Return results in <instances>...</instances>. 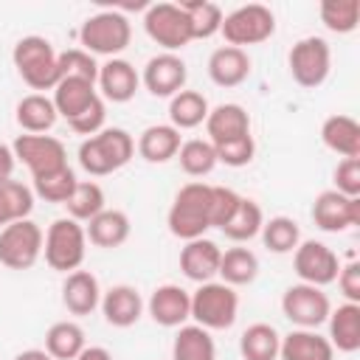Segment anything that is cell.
Here are the masks:
<instances>
[{"label": "cell", "instance_id": "cell-1", "mask_svg": "<svg viewBox=\"0 0 360 360\" xmlns=\"http://www.w3.org/2000/svg\"><path fill=\"white\" fill-rule=\"evenodd\" d=\"M135 155V141L121 127H104L79 143V166L90 177H104L124 169Z\"/></svg>", "mask_w": 360, "mask_h": 360}, {"label": "cell", "instance_id": "cell-2", "mask_svg": "<svg viewBox=\"0 0 360 360\" xmlns=\"http://www.w3.org/2000/svg\"><path fill=\"white\" fill-rule=\"evenodd\" d=\"M166 225L183 242L200 239L211 228V186L200 180L186 183L174 194V202L166 214Z\"/></svg>", "mask_w": 360, "mask_h": 360}, {"label": "cell", "instance_id": "cell-3", "mask_svg": "<svg viewBox=\"0 0 360 360\" xmlns=\"http://www.w3.org/2000/svg\"><path fill=\"white\" fill-rule=\"evenodd\" d=\"M56 56L59 53L53 51V45L39 34L22 37L11 51V62L20 73V79L31 90H53L56 87V82H59Z\"/></svg>", "mask_w": 360, "mask_h": 360}, {"label": "cell", "instance_id": "cell-4", "mask_svg": "<svg viewBox=\"0 0 360 360\" xmlns=\"http://www.w3.org/2000/svg\"><path fill=\"white\" fill-rule=\"evenodd\" d=\"M84 253H87V236H84L82 222L62 217V219H53L48 225L45 242H42V256H45V264L51 270L68 276V273L82 267Z\"/></svg>", "mask_w": 360, "mask_h": 360}, {"label": "cell", "instance_id": "cell-5", "mask_svg": "<svg viewBox=\"0 0 360 360\" xmlns=\"http://www.w3.org/2000/svg\"><path fill=\"white\" fill-rule=\"evenodd\" d=\"M132 39V25L127 20V14L121 11H98L93 17H87L79 28V42L82 51H87L90 56H110L115 59Z\"/></svg>", "mask_w": 360, "mask_h": 360}, {"label": "cell", "instance_id": "cell-6", "mask_svg": "<svg viewBox=\"0 0 360 360\" xmlns=\"http://www.w3.org/2000/svg\"><path fill=\"white\" fill-rule=\"evenodd\" d=\"M239 315V295L225 281H205L191 292V318L197 326L217 332L231 329Z\"/></svg>", "mask_w": 360, "mask_h": 360}, {"label": "cell", "instance_id": "cell-7", "mask_svg": "<svg viewBox=\"0 0 360 360\" xmlns=\"http://www.w3.org/2000/svg\"><path fill=\"white\" fill-rule=\"evenodd\" d=\"M219 34L225 37L228 45L245 51V45H259L276 34V14L262 3L239 6L222 17Z\"/></svg>", "mask_w": 360, "mask_h": 360}, {"label": "cell", "instance_id": "cell-8", "mask_svg": "<svg viewBox=\"0 0 360 360\" xmlns=\"http://www.w3.org/2000/svg\"><path fill=\"white\" fill-rule=\"evenodd\" d=\"M143 28H146V37L163 48V53H174V51L186 48L194 39L188 14L183 11L180 3H152V6H146Z\"/></svg>", "mask_w": 360, "mask_h": 360}, {"label": "cell", "instance_id": "cell-9", "mask_svg": "<svg viewBox=\"0 0 360 360\" xmlns=\"http://www.w3.org/2000/svg\"><path fill=\"white\" fill-rule=\"evenodd\" d=\"M45 233L34 219H17L0 228V264L8 270H31L42 256Z\"/></svg>", "mask_w": 360, "mask_h": 360}, {"label": "cell", "instance_id": "cell-10", "mask_svg": "<svg viewBox=\"0 0 360 360\" xmlns=\"http://www.w3.org/2000/svg\"><path fill=\"white\" fill-rule=\"evenodd\" d=\"M287 65H290V76H292L295 84H301L307 90L321 87L326 82L329 70H332L329 42L323 37H304V39H298L290 48Z\"/></svg>", "mask_w": 360, "mask_h": 360}, {"label": "cell", "instance_id": "cell-11", "mask_svg": "<svg viewBox=\"0 0 360 360\" xmlns=\"http://www.w3.org/2000/svg\"><path fill=\"white\" fill-rule=\"evenodd\" d=\"M11 152H14L17 160H22L28 166L31 180L53 174V172L68 166V149L53 135H28V132L17 135L14 143H11Z\"/></svg>", "mask_w": 360, "mask_h": 360}, {"label": "cell", "instance_id": "cell-12", "mask_svg": "<svg viewBox=\"0 0 360 360\" xmlns=\"http://www.w3.org/2000/svg\"><path fill=\"white\" fill-rule=\"evenodd\" d=\"M329 309H332L329 295L321 287H312L304 281L290 284L281 295V312L298 329H318L321 323H326Z\"/></svg>", "mask_w": 360, "mask_h": 360}, {"label": "cell", "instance_id": "cell-13", "mask_svg": "<svg viewBox=\"0 0 360 360\" xmlns=\"http://www.w3.org/2000/svg\"><path fill=\"white\" fill-rule=\"evenodd\" d=\"M292 270L304 284L323 290L338 278L340 259L329 245L318 239H307V242H298V248L292 250Z\"/></svg>", "mask_w": 360, "mask_h": 360}, {"label": "cell", "instance_id": "cell-14", "mask_svg": "<svg viewBox=\"0 0 360 360\" xmlns=\"http://www.w3.org/2000/svg\"><path fill=\"white\" fill-rule=\"evenodd\" d=\"M312 222L326 233H340L360 225V197H346L335 188H326L312 202Z\"/></svg>", "mask_w": 360, "mask_h": 360}, {"label": "cell", "instance_id": "cell-15", "mask_svg": "<svg viewBox=\"0 0 360 360\" xmlns=\"http://www.w3.org/2000/svg\"><path fill=\"white\" fill-rule=\"evenodd\" d=\"M188 68L177 53H158L143 65L141 82L155 98H172L180 90H186Z\"/></svg>", "mask_w": 360, "mask_h": 360}, {"label": "cell", "instance_id": "cell-16", "mask_svg": "<svg viewBox=\"0 0 360 360\" xmlns=\"http://www.w3.org/2000/svg\"><path fill=\"white\" fill-rule=\"evenodd\" d=\"M146 312L158 326H166V329L183 326L191 318V292L183 290L180 284H160L152 290L146 301Z\"/></svg>", "mask_w": 360, "mask_h": 360}, {"label": "cell", "instance_id": "cell-17", "mask_svg": "<svg viewBox=\"0 0 360 360\" xmlns=\"http://www.w3.org/2000/svg\"><path fill=\"white\" fill-rule=\"evenodd\" d=\"M101 98L112 101V104H127L135 98L138 87H141V73L132 68V62L127 59H107L104 65H98V79H96Z\"/></svg>", "mask_w": 360, "mask_h": 360}, {"label": "cell", "instance_id": "cell-18", "mask_svg": "<svg viewBox=\"0 0 360 360\" xmlns=\"http://www.w3.org/2000/svg\"><path fill=\"white\" fill-rule=\"evenodd\" d=\"M101 315H104V321L110 323V326H115V329H129V326H135L138 321H141V315H143V298H141V292L135 290V287H129V284H115V287H110L107 292H101Z\"/></svg>", "mask_w": 360, "mask_h": 360}, {"label": "cell", "instance_id": "cell-19", "mask_svg": "<svg viewBox=\"0 0 360 360\" xmlns=\"http://www.w3.org/2000/svg\"><path fill=\"white\" fill-rule=\"evenodd\" d=\"M219 259H222V248L205 236L200 239H191L183 245L180 250V270L186 278L197 281V284H205V281H214V276L219 273Z\"/></svg>", "mask_w": 360, "mask_h": 360}, {"label": "cell", "instance_id": "cell-20", "mask_svg": "<svg viewBox=\"0 0 360 360\" xmlns=\"http://www.w3.org/2000/svg\"><path fill=\"white\" fill-rule=\"evenodd\" d=\"M250 76V56L242 48L222 45L208 56V79L217 87H239Z\"/></svg>", "mask_w": 360, "mask_h": 360}, {"label": "cell", "instance_id": "cell-21", "mask_svg": "<svg viewBox=\"0 0 360 360\" xmlns=\"http://www.w3.org/2000/svg\"><path fill=\"white\" fill-rule=\"evenodd\" d=\"M205 132H208V141L214 146L233 141V138H242V135H250V115L242 104H233V101L217 104L214 110H208Z\"/></svg>", "mask_w": 360, "mask_h": 360}, {"label": "cell", "instance_id": "cell-22", "mask_svg": "<svg viewBox=\"0 0 360 360\" xmlns=\"http://www.w3.org/2000/svg\"><path fill=\"white\" fill-rule=\"evenodd\" d=\"M62 304L70 315H90L101 304V287L98 278L90 270H73L65 276L62 284Z\"/></svg>", "mask_w": 360, "mask_h": 360}, {"label": "cell", "instance_id": "cell-23", "mask_svg": "<svg viewBox=\"0 0 360 360\" xmlns=\"http://www.w3.org/2000/svg\"><path fill=\"white\" fill-rule=\"evenodd\" d=\"M281 360H335V349L329 338L318 335L315 329H292L281 338L278 346Z\"/></svg>", "mask_w": 360, "mask_h": 360}, {"label": "cell", "instance_id": "cell-24", "mask_svg": "<svg viewBox=\"0 0 360 360\" xmlns=\"http://www.w3.org/2000/svg\"><path fill=\"white\" fill-rule=\"evenodd\" d=\"M129 217L118 208H104L101 214H96L87 228H84V236L90 245L96 248H121L127 239H129Z\"/></svg>", "mask_w": 360, "mask_h": 360}, {"label": "cell", "instance_id": "cell-25", "mask_svg": "<svg viewBox=\"0 0 360 360\" xmlns=\"http://www.w3.org/2000/svg\"><path fill=\"white\" fill-rule=\"evenodd\" d=\"M329 343L343 354H354L360 349V304H340L329 309Z\"/></svg>", "mask_w": 360, "mask_h": 360}, {"label": "cell", "instance_id": "cell-26", "mask_svg": "<svg viewBox=\"0 0 360 360\" xmlns=\"http://www.w3.org/2000/svg\"><path fill=\"white\" fill-rule=\"evenodd\" d=\"M180 132L172 127V124H152L146 127L141 135H138V155L146 160V163H166L172 158H177L180 152Z\"/></svg>", "mask_w": 360, "mask_h": 360}, {"label": "cell", "instance_id": "cell-27", "mask_svg": "<svg viewBox=\"0 0 360 360\" xmlns=\"http://www.w3.org/2000/svg\"><path fill=\"white\" fill-rule=\"evenodd\" d=\"M14 118H17V124L22 127V132H28V135H45L48 129H53L59 112H56V107H53V101H51L48 96H42V93H28V96H22V98L17 101Z\"/></svg>", "mask_w": 360, "mask_h": 360}, {"label": "cell", "instance_id": "cell-28", "mask_svg": "<svg viewBox=\"0 0 360 360\" xmlns=\"http://www.w3.org/2000/svg\"><path fill=\"white\" fill-rule=\"evenodd\" d=\"M321 141L326 149L343 158H360V124L352 115H329L321 124Z\"/></svg>", "mask_w": 360, "mask_h": 360}, {"label": "cell", "instance_id": "cell-29", "mask_svg": "<svg viewBox=\"0 0 360 360\" xmlns=\"http://www.w3.org/2000/svg\"><path fill=\"white\" fill-rule=\"evenodd\" d=\"M98 98V90L93 82H84V79H59L56 87H53V107L56 112L70 121L76 118L82 110H87L93 101Z\"/></svg>", "mask_w": 360, "mask_h": 360}, {"label": "cell", "instance_id": "cell-30", "mask_svg": "<svg viewBox=\"0 0 360 360\" xmlns=\"http://www.w3.org/2000/svg\"><path fill=\"white\" fill-rule=\"evenodd\" d=\"M172 360H217V343L211 332L197 323L177 326L172 343Z\"/></svg>", "mask_w": 360, "mask_h": 360}, {"label": "cell", "instance_id": "cell-31", "mask_svg": "<svg viewBox=\"0 0 360 360\" xmlns=\"http://www.w3.org/2000/svg\"><path fill=\"white\" fill-rule=\"evenodd\" d=\"M208 98L197 90H180L177 96L169 98V121L172 127L180 129H194L200 124H205L208 118Z\"/></svg>", "mask_w": 360, "mask_h": 360}, {"label": "cell", "instance_id": "cell-32", "mask_svg": "<svg viewBox=\"0 0 360 360\" xmlns=\"http://www.w3.org/2000/svg\"><path fill=\"white\" fill-rule=\"evenodd\" d=\"M217 276L228 287H245L259 276V259L250 248H228V250H222Z\"/></svg>", "mask_w": 360, "mask_h": 360}, {"label": "cell", "instance_id": "cell-33", "mask_svg": "<svg viewBox=\"0 0 360 360\" xmlns=\"http://www.w3.org/2000/svg\"><path fill=\"white\" fill-rule=\"evenodd\" d=\"M84 346V329L76 321H56L45 332V352L53 360H76Z\"/></svg>", "mask_w": 360, "mask_h": 360}, {"label": "cell", "instance_id": "cell-34", "mask_svg": "<svg viewBox=\"0 0 360 360\" xmlns=\"http://www.w3.org/2000/svg\"><path fill=\"white\" fill-rule=\"evenodd\" d=\"M281 335L270 323H250L239 338V354L245 360H276Z\"/></svg>", "mask_w": 360, "mask_h": 360}, {"label": "cell", "instance_id": "cell-35", "mask_svg": "<svg viewBox=\"0 0 360 360\" xmlns=\"http://www.w3.org/2000/svg\"><path fill=\"white\" fill-rule=\"evenodd\" d=\"M262 225H264V214H262L259 202L250 200V197H242L239 205H236V211H233V217H231L219 231H222L231 242H250L253 236H259Z\"/></svg>", "mask_w": 360, "mask_h": 360}, {"label": "cell", "instance_id": "cell-36", "mask_svg": "<svg viewBox=\"0 0 360 360\" xmlns=\"http://www.w3.org/2000/svg\"><path fill=\"white\" fill-rule=\"evenodd\" d=\"M34 211V191L20 180H3L0 183V228L28 219Z\"/></svg>", "mask_w": 360, "mask_h": 360}, {"label": "cell", "instance_id": "cell-37", "mask_svg": "<svg viewBox=\"0 0 360 360\" xmlns=\"http://www.w3.org/2000/svg\"><path fill=\"white\" fill-rule=\"evenodd\" d=\"M68 208V217L76 219V222H90L96 214H101L107 208V200H104V188L96 183V180H79L73 194L68 197L65 202Z\"/></svg>", "mask_w": 360, "mask_h": 360}, {"label": "cell", "instance_id": "cell-38", "mask_svg": "<svg viewBox=\"0 0 360 360\" xmlns=\"http://www.w3.org/2000/svg\"><path fill=\"white\" fill-rule=\"evenodd\" d=\"M259 233L270 253H292L301 242V228L292 217H270L264 219Z\"/></svg>", "mask_w": 360, "mask_h": 360}, {"label": "cell", "instance_id": "cell-39", "mask_svg": "<svg viewBox=\"0 0 360 360\" xmlns=\"http://www.w3.org/2000/svg\"><path fill=\"white\" fill-rule=\"evenodd\" d=\"M177 160H180V169H183L188 177H205V174H211L214 166H217V149H214L211 141L191 138V141L180 143Z\"/></svg>", "mask_w": 360, "mask_h": 360}, {"label": "cell", "instance_id": "cell-40", "mask_svg": "<svg viewBox=\"0 0 360 360\" xmlns=\"http://www.w3.org/2000/svg\"><path fill=\"white\" fill-rule=\"evenodd\" d=\"M318 14L332 34H352L360 22V0H323Z\"/></svg>", "mask_w": 360, "mask_h": 360}, {"label": "cell", "instance_id": "cell-41", "mask_svg": "<svg viewBox=\"0 0 360 360\" xmlns=\"http://www.w3.org/2000/svg\"><path fill=\"white\" fill-rule=\"evenodd\" d=\"M183 11L188 14V22H191V34L194 39H208L214 34H219V25H222V8L217 3H208V0H191V3H180Z\"/></svg>", "mask_w": 360, "mask_h": 360}, {"label": "cell", "instance_id": "cell-42", "mask_svg": "<svg viewBox=\"0 0 360 360\" xmlns=\"http://www.w3.org/2000/svg\"><path fill=\"white\" fill-rule=\"evenodd\" d=\"M76 172L70 169V166H65V169H59V172H53V174H45V177H34V197H39V200H45V202H59V205H65L68 202V197L73 194V188H76Z\"/></svg>", "mask_w": 360, "mask_h": 360}, {"label": "cell", "instance_id": "cell-43", "mask_svg": "<svg viewBox=\"0 0 360 360\" xmlns=\"http://www.w3.org/2000/svg\"><path fill=\"white\" fill-rule=\"evenodd\" d=\"M56 65H59V79H84V82H93L98 79V62L82 51V48H68L56 56Z\"/></svg>", "mask_w": 360, "mask_h": 360}, {"label": "cell", "instance_id": "cell-44", "mask_svg": "<svg viewBox=\"0 0 360 360\" xmlns=\"http://www.w3.org/2000/svg\"><path fill=\"white\" fill-rule=\"evenodd\" d=\"M217 163H225L231 169H242L253 160L256 155V143H253V135H242V138H233V141H225V143H217Z\"/></svg>", "mask_w": 360, "mask_h": 360}, {"label": "cell", "instance_id": "cell-45", "mask_svg": "<svg viewBox=\"0 0 360 360\" xmlns=\"http://www.w3.org/2000/svg\"><path fill=\"white\" fill-rule=\"evenodd\" d=\"M239 200H242V197H239L233 188L211 186V228H222V225L233 217Z\"/></svg>", "mask_w": 360, "mask_h": 360}, {"label": "cell", "instance_id": "cell-46", "mask_svg": "<svg viewBox=\"0 0 360 360\" xmlns=\"http://www.w3.org/2000/svg\"><path fill=\"white\" fill-rule=\"evenodd\" d=\"M104 118H107V107H104V98L98 96L87 110H82L76 118H70V121H68V127H70L73 132H79V135L93 138L96 132H101V129H104Z\"/></svg>", "mask_w": 360, "mask_h": 360}, {"label": "cell", "instance_id": "cell-47", "mask_svg": "<svg viewBox=\"0 0 360 360\" xmlns=\"http://www.w3.org/2000/svg\"><path fill=\"white\" fill-rule=\"evenodd\" d=\"M335 191L360 197V158H343L335 166Z\"/></svg>", "mask_w": 360, "mask_h": 360}, {"label": "cell", "instance_id": "cell-48", "mask_svg": "<svg viewBox=\"0 0 360 360\" xmlns=\"http://www.w3.org/2000/svg\"><path fill=\"white\" fill-rule=\"evenodd\" d=\"M335 281L349 304H360V262L357 259H352L349 264H340Z\"/></svg>", "mask_w": 360, "mask_h": 360}, {"label": "cell", "instance_id": "cell-49", "mask_svg": "<svg viewBox=\"0 0 360 360\" xmlns=\"http://www.w3.org/2000/svg\"><path fill=\"white\" fill-rule=\"evenodd\" d=\"M14 163H17V158H14V152H11V146H6V143H0V183H3V180H11V172H14Z\"/></svg>", "mask_w": 360, "mask_h": 360}, {"label": "cell", "instance_id": "cell-50", "mask_svg": "<svg viewBox=\"0 0 360 360\" xmlns=\"http://www.w3.org/2000/svg\"><path fill=\"white\" fill-rule=\"evenodd\" d=\"M76 360H112V354L104 346H84Z\"/></svg>", "mask_w": 360, "mask_h": 360}, {"label": "cell", "instance_id": "cell-51", "mask_svg": "<svg viewBox=\"0 0 360 360\" xmlns=\"http://www.w3.org/2000/svg\"><path fill=\"white\" fill-rule=\"evenodd\" d=\"M14 360H53L45 349H25V352H20Z\"/></svg>", "mask_w": 360, "mask_h": 360}]
</instances>
